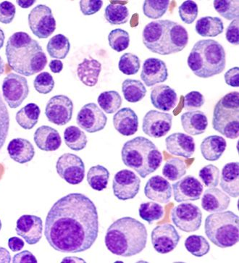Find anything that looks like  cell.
I'll list each match as a JSON object with an SVG mask.
<instances>
[{
    "instance_id": "9f6ffc18",
    "label": "cell",
    "mask_w": 239,
    "mask_h": 263,
    "mask_svg": "<svg viewBox=\"0 0 239 263\" xmlns=\"http://www.w3.org/2000/svg\"><path fill=\"white\" fill-rule=\"evenodd\" d=\"M225 81L226 84L232 87H238L239 86V68L234 67L226 72L224 76Z\"/></svg>"
},
{
    "instance_id": "1f68e13d",
    "label": "cell",
    "mask_w": 239,
    "mask_h": 263,
    "mask_svg": "<svg viewBox=\"0 0 239 263\" xmlns=\"http://www.w3.org/2000/svg\"><path fill=\"white\" fill-rule=\"evenodd\" d=\"M195 31L201 36L215 37L223 32L224 25L218 17H203L196 22Z\"/></svg>"
},
{
    "instance_id": "03108f58",
    "label": "cell",
    "mask_w": 239,
    "mask_h": 263,
    "mask_svg": "<svg viewBox=\"0 0 239 263\" xmlns=\"http://www.w3.org/2000/svg\"><path fill=\"white\" fill-rule=\"evenodd\" d=\"M1 229H2V222H1V220H0V231H1Z\"/></svg>"
},
{
    "instance_id": "2e32d148",
    "label": "cell",
    "mask_w": 239,
    "mask_h": 263,
    "mask_svg": "<svg viewBox=\"0 0 239 263\" xmlns=\"http://www.w3.org/2000/svg\"><path fill=\"white\" fill-rule=\"evenodd\" d=\"M151 239L156 251L160 254H168L178 246L180 236L174 226L166 223L157 226L153 229Z\"/></svg>"
},
{
    "instance_id": "7402d4cb",
    "label": "cell",
    "mask_w": 239,
    "mask_h": 263,
    "mask_svg": "<svg viewBox=\"0 0 239 263\" xmlns=\"http://www.w3.org/2000/svg\"><path fill=\"white\" fill-rule=\"evenodd\" d=\"M145 196L150 200L167 204L172 197L171 183L160 176H152L144 187Z\"/></svg>"
},
{
    "instance_id": "3957f363",
    "label": "cell",
    "mask_w": 239,
    "mask_h": 263,
    "mask_svg": "<svg viewBox=\"0 0 239 263\" xmlns=\"http://www.w3.org/2000/svg\"><path fill=\"white\" fill-rule=\"evenodd\" d=\"M148 237V230L142 223L135 218L124 217L108 228L104 242L111 253L128 257L144 250Z\"/></svg>"
},
{
    "instance_id": "4dcf8cb0",
    "label": "cell",
    "mask_w": 239,
    "mask_h": 263,
    "mask_svg": "<svg viewBox=\"0 0 239 263\" xmlns=\"http://www.w3.org/2000/svg\"><path fill=\"white\" fill-rule=\"evenodd\" d=\"M101 70L102 64L100 62L93 58H85L84 61L78 65L77 75L84 85L92 87L98 82Z\"/></svg>"
},
{
    "instance_id": "603a6c76",
    "label": "cell",
    "mask_w": 239,
    "mask_h": 263,
    "mask_svg": "<svg viewBox=\"0 0 239 263\" xmlns=\"http://www.w3.org/2000/svg\"><path fill=\"white\" fill-rule=\"evenodd\" d=\"M113 125L118 133L125 137L134 135L139 128V118L130 107L120 109L113 116Z\"/></svg>"
},
{
    "instance_id": "4fadbf2b",
    "label": "cell",
    "mask_w": 239,
    "mask_h": 263,
    "mask_svg": "<svg viewBox=\"0 0 239 263\" xmlns=\"http://www.w3.org/2000/svg\"><path fill=\"white\" fill-rule=\"evenodd\" d=\"M73 103L65 95H56L48 102L45 115L50 123L57 126H65L71 121Z\"/></svg>"
},
{
    "instance_id": "8fae6325",
    "label": "cell",
    "mask_w": 239,
    "mask_h": 263,
    "mask_svg": "<svg viewBox=\"0 0 239 263\" xmlns=\"http://www.w3.org/2000/svg\"><path fill=\"white\" fill-rule=\"evenodd\" d=\"M28 19L30 29L39 39H47L56 31V19L47 5H37L30 12Z\"/></svg>"
},
{
    "instance_id": "83f0119b",
    "label": "cell",
    "mask_w": 239,
    "mask_h": 263,
    "mask_svg": "<svg viewBox=\"0 0 239 263\" xmlns=\"http://www.w3.org/2000/svg\"><path fill=\"white\" fill-rule=\"evenodd\" d=\"M181 124L184 132L191 136H198L205 133L208 121L203 111H189L181 116Z\"/></svg>"
},
{
    "instance_id": "f1b7e54d",
    "label": "cell",
    "mask_w": 239,
    "mask_h": 263,
    "mask_svg": "<svg viewBox=\"0 0 239 263\" xmlns=\"http://www.w3.org/2000/svg\"><path fill=\"white\" fill-rule=\"evenodd\" d=\"M8 152L10 158L20 164L31 161L35 155L33 144L23 138H17L10 141Z\"/></svg>"
},
{
    "instance_id": "681fc988",
    "label": "cell",
    "mask_w": 239,
    "mask_h": 263,
    "mask_svg": "<svg viewBox=\"0 0 239 263\" xmlns=\"http://www.w3.org/2000/svg\"><path fill=\"white\" fill-rule=\"evenodd\" d=\"M10 128V115L0 93V150L4 146Z\"/></svg>"
},
{
    "instance_id": "9c48e42d",
    "label": "cell",
    "mask_w": 239,
    "mask_h": 263,
    "mask_svg": "<svg viewBox=\"0 0 239 263\" xmlns=\"http://www.w3.org/2000/svg\"><path fill=\"white\" fill-rule=\"evenodd\" d=\"M171 219L173 224L184 232L199 230L203 222V213L199 206L192 203H182L173 208Z\"/></svg>"
},
{
    "instance_id": "cb8c5ba5",
    "label": "cell",
    "mask_w": 239,
    "mask_h": 263,
    "mask_svg": "<svg viewBox=\"0 0 239 263\" xmlns=\"http://www.w3.org/2000/svg\"><path fill=\"white\" fill-rule=\"evenodd\" d=\"M152 105L155 108L168 112L175 108L178 102V96L174 89L168 85L155 86L150 95Z\"/></svg>"
},
{
    "instance_id": "52a82bcc",
    "label": "cell",
    "mask_w": 239,
    "mask_h": 263,
    "mask_svg": "<svg viewBox=\"0 0 239 263\" xmlns=\"http://www.w3.org/2000/svg\"><path fill=\"white\" fill-rule=\"evenodd\" d=\"M205 234L219 248H228L239 241V218L232 211L218 212L205 219Z\"/></svg>"
},
{
    "instance_id": "ac0fdd59",
    "label": "cell",
    "mask_w": 239,
    "mask_h": 263,
    "mask_svg": "<svg viewBox=\"0 0 239 263\" xmlns=\"http://www.w3.org/2000/svg\"><path fill=\"white\" fill-rule=\"evenodd\" d=\"M43 222L36 215H24L17 220V234L30 245H36L42 237Z\"/></svg>"
},
{
    "instance_id": "836d02e7",
    "label": "cell",
    "mask_w": 239,
    "mask_h": 263,
    "mask_svg": "<svg viewBox=\"0 0 239 263\" xmlns=\"http://www.w3.org/2000/svg\"><path fill=\"white\" fill-rule=\"evenodd\" d=\"M122 91L125 100L131 103L141 101L146 95L144 84L135 79H125L122 84Z\"/></svg>"
},
{
    "instance_id": "277c9868",
    "label": "cell",
    "mask_w": 239,
    "mask_h": 263,
    "mask_svg": "<svg viewBox=\"0 0 239 263\" xmlns=\"http://www.w3.org/2000/svg\"><path fill=\"white\" fill-rule=\"evenodd\" d=\"M142 41L152 52L168 55L181 52L187 47L189 33L183 26L174 21H155L145 26Z\"/></svg>"
},
{
    "instance_id": "f5cc1de1",
    "label": "cell",
    "mask_w": 239,
    "mask_h": 263,
    "mask_svg": "<svg viewBox=\"0 0 239 263\" xmlns=\"http://www.w3.org/2000/svg\"><path fill=\"white\" fill-rule=\"evenodd\" d=\"M15 5L9 1L0 3V23L3 24H10L15 16Z\"/></svg>"
},
{
    "instance_id": "e575fe53",
    "label": "cell",
    "mask_w": 239,
    "mask_h": 263,
    "mask_svg": "<svg viewBox=\"0 0 239 263\" xmlns=\"http://www.w3.org/2000/svg\"><path fill=\"white\" fill-rule=\"evenodd\" d=\"M47 49L51 58L58 60L65 59L70 52V41L63 34H57L49 40Z\"/></svg>"
},
{
    "instance_id": "ab89813d",
    "label": "cell",
    "mask_w": 239,
    "mask_h": 263,
    "mask_svg": "<svg viewBox=\"0 0 239 263\" xmlns=\"http://www.w3.org/2000/svg\"><path fill=\"white\" fill-rule=\"evenodd\" d=\"M97 102L106 114H113L120 108L123 100L118 91H107L100 93Z\"/></svg>"
},
{
    "instance_id": "6125c7cd",
    "label": "cell",
    "mask_w": 239,
    "mask_h": 263,
    "mask_svg": "<svg viewBox=\"0 0 239 263\" xmlns=\"http://www.w3.org/2000/svg\"><path fill=\"white\" fill-rule=\"evenodd\" d=\"M35 3H36V1H34V0H33V1H25V0L23 1V0H17V1H16V3H17V4L22 8H30V7H31Z\"/></svg>"
},
{
    "instance_id": "94428289",
    "label": "cell",
    "mask_w": 239,
    "mask_h": 263,
    "mask_svg": "<svg viewBox=\"0 0 239 263\" xmlns=\"http://www.w3.org/2000/svg\"><path fill=\"white\" fill-rule=\"evenodd\" d=\"M11 262V256L8 250L4 247H0V263Z\"/></svg>"
},
{
    "instance_id": "f546056e",
    "label": "cell",
    "mask_w": 239,
    "mask_h": 263,
    "mask_svg": "<svg viewBox=\"0 0 239 263\" xmlns=\"http://www.w3.org/2000/svg\"><path fill=\"white\" fill-rule=\"evenodd\" d=\"M227 147L226 139L217 135L205 138L201 142L200 149L201 155L208 161H217L221 158Z\"/></svg>"
},
{
    "instance_id": "6da1fadb",
    "label": "cell",
    "mask_w": 239,
    "mask_h": 263,
    "mask_svg": "<svg viewBox=\"0 0 239 263\" xmlns=\"http://www.w3.org/2000/svg\"><path fill=\"white\" fill-rule=\"evenodd\" d=\"M99 235V215L95 203L81 193L57 201L48 213L44 236L56 251L79 253L89 250Z\"/></svg>"
},
{
    "instance_id": "11a10c76",
    "label": "cell",
    "mask_w": 239,
    "mask_h": 263,
    "mask_svg": "<svg viewBox=\"0 0 239 263\" xmlns=\"http://www.w3.org/2000/svg\"><path fill=\"white\" fill-rule=\"evenodd\" d=\"M226 40L233 45H239V21L238 18L233 20L227 28L226 33Z\"/></svg>"
},
{
    "instance_id": "d4e9b609",
    "label": "cell",
    "mask_w": 239,
    "mask_h": 263,
    "mask_svg": "<svg viewBox=\"0 0 239 263\" xmlns=\"http://www.w3.org/2000/svg\"><path fill=\"white\" fill-rule=\"evenodd\" d=\"M231 198L227 194L214 187L205 190L201 199V206L209 213L226 211L229 206Z\"/></svg>"
},
{
    "instance_id": "7a4b0ae2",
    "label": "cell",
    "mask_w": 239,
    "mask_h": 263,
    "mask_svg": "<svg viewBox=\"0 0 239 263\" xmlns=\"http://www.w3.org/2000/svg\"><path fill=\"white\" fill-rule=\"evenodd\" d=\"M5 54L12 70L24 77L40 73L47 63V56L40 43L23 31L10 36Z\"/></svg>"
},
{
    "instance_id": "44dd1931",
    "label": "cell",
    "mask_w": 239,
    "mask_h": 263,
    "mask_svg": "<svg viewBox=\"0 0 239 263\" xmlns=\"http://www.w3.org/2000/svg\"><path fill=\"white\" fill-rule=\"evenodd\" d=\"M166 149L171 155L186 159L191 158L195 152V142L191 136L175 133L166 139Z\"/></svg>"
},
{
    "instance_id": "680465c9",
    "label": "cell",
    "mask_w": 239,
    "mask_h": 263,
    "mask_svg": "<svg viewBox=\"0 0 239 263\" xmlns=\"http://www.w3.org/2000/svg\"><path fill=\"white\" fill-rule=\"evenodd\" d=\"M24 240L20 239L19 237H16V236L10 238L8 240V247L12 250V252L21 251L24 248Z\"/></svg>"
},
{
    "instance_id": "7bdbcfd3",
    "label": "cell",
    "mask_w": 239,
    "mask_h": 263,
    "mask_svg": "<svg viewBox=\"0 0 239 263\" xmlns=\"http://www.w3.org/2000/svg\"><path fill=\"white\" fill-rule=\"evenodd\" d=\"M170 1L168 0H146L143 2V12L148 18H160L167 12Z\"/></svg>"
},
{
    "instance_id": "816d5d0a",
    "label": "cell",
    "mask_w": 239,
    "mask_h": 263,
    "mask_svg": "<svg viewBox=\"0 0 239 263\" xmlns=\"http://www.w3.org/2000/svg\"><path fill=\"white\" fill-rule=\"evenodd\" d=\"M205 102V97L197 91L188 93L184 98V109L194 111L203 107Z\"/></svg>"
},
{
    "instance_id": "91938a15",
    "label": "cell",
    "mask_w": 239,
    "mask_h": 263,
    "mask_svg": "<svg viewBox=\"0 0 239 263\" xmlns=\"http://www.w3.org/2000/svg\"><path fill=\"white\" fill-rule=\"evenodd\" d=\"M51 71L54 73H59L63 70V63L60 60H52L49 64Z\"/></svg>"
},
{
    "instance_id": "d6986e66",
    "label": "cell",
    "mask_w": 239,
    "mask_h": 263,
    "mask_svg": "<svg viewBox=\"0 0 239 263\" xmlns=\"http://www.w3.org/2000/svg\"><path fill=\"white\" fill-rule=\"evenodd\" d=\"M175 202L180 203L199 200L204 187L201 182L192 176H187L173 184Z\"/></svg>"
},
{
    "instance_id": "ee69618b",
    "label": "cell",
    "mask_w": 239,
    "mask_h": 263,
    "mask_svg": "<svg viewBox=\"0 0 239 263\" xmlns=\"http://www.w3.org/2000/svg\"><path fill=\"white\" fill-rule=\"evenodd\" d=\"M238 0H215L213 2L214 8L218 12L220 16L224 17L226 20L232 21L238 18Z\"/></svg>"
},
{
    "instance_id": "8992f818",
    "label": "cell",
    "mask_w": 239,
    "mask_h": 263,
    "mask_svg": "<svg viewBox=\"0 0 239 263\" xmlns=\"http://www.w3.org/2000/svg\"><path fill=\"white\" fill-rule=\"evenodd\" d=\"M187 63L194 75L208 79L220 74L225 70L226 52L217 41L200 40L191 49Z\"/></svg>"
},
{
    "instance_id": "8d00e7d4",
    "label": "cell",
    "mask_w": 239,
    "mask_h": 263,
    "mask_svg": "<svg viewBox=\"0 0 239 263\" xmlns=\"http://www.w3.org/2000/svg\"><path fill=\"white\" fill-rule=\"evenodd\" d=\"M64 139L66 145L76 152L84 149L88 142L86 134L75 126H69L65 130Z\"/></svg>"
},
{
    "instance_id": "7dc6e473",
    "label": "cell",
    "mask_w": 239,
    "mask_h": 263,
    "mask_svg": "<svg viewBox=\"0 0 239 263\" xmlns=\"http://www.w3.org/2000/svg\"><path fill=\"white\" fill-rule=\"evenodd\" d=\"M199 176L205 186L214 188L219 185L220 172L218 167L212 164L203 167L199 171Z\"/></svg>"
},
{
    "instance_id": "4316f807",
    "label": "cell",
    "mask_w": 239,
    "mask_h": 263,
    "mask_svg": "<svg viewBox=\"0 0 239 263\" xmlns=\"http://www.w3.org/2000/svg\"><path fill=\"white\" fill-rule=\"evenodd\" d=\"M239 163L229 162L223 167L220 187L228 196L238 198L239 196Z\"/></svg>"
},
{
    "instance_id": "5b68a950",
    "label": "cell",
    "mask_w": 239,
    "mask_h": 263,
    "mask_svg": "<svg viewBox=\"0 0 239 263\" xmlns=\"http://www.w3.org/2000/svg\"><path fill=\"white\" fill-rule=\"evenodd\" d=\"M122 160L127 167L134 169L142 178L153 174L162 162V155L150 139L137 137L124 144Z\"/></svg>"
},
{
    "instance_id": "ffe728a7",
    "label": "cell",
    "mask_w": 239,
    "mask_h": 263,
    "mask_svg": "<svg viewBox=\"0 0 239 263\" xmlns=\"http://www.w3.org/2000/svg\"><path fill=\"white\" fill-rule=\"evenodd\" d=\"M168 78L167 66L162 60L151 58L143 62L141 79L148 87L163 83Z\"/></svg>"
},
{
    "instance_id": "f35d334b",
    "label": "cell",
    "mask_w": 239,
    "mask_h": 263,
    "mask_svg": "<svg viewBox=\"0 0 239 263\" xmlns=\"http://www.w3.org/2000/svg\"><path fill=\"white\" fill-rule=\"evenodd\" d=\"M187 167L183 160L173 158L168 160L162 169V174L171 181H177L187 174Z\"/></svg>"
},
{
    "instance_id": "e7e4bbea",
    "label": "cell",
    "mask_w": 239,
    "mask_h": 263,
    "mask_svg": "<svg viewBox=\"0 0 239 263\" xmlns=\"http://www.w3.org/2000/svg\"><path fill=\"white\" fill-rule=\"evenodd\" d=\"M5 71V63L3 61V58L0 56V76L3 74Z\"/></svg>"
},
{
    "instance_id": "d6a6232c",
    "label": "cell",
    "mask_w": 239,
    "mask_h": 263,
    "mask_svg": "<svg viewBox=\"0 0 239 263\" xmlns=\"http://www.w3.org/2000/svg\"><path fill=\"white\" fill-rule=\"evenodd\" d=\"M40 114L38 105L35 103H28L16 114L15 120L21 128L31 130L38 123Z\"/></svg>"
},
{
    "instance_id": "be15d7a7",
    "label": "cell",
    "mask_w": 239,
    "mask_h": 263,
    "mask_svg": "<svg viewBox=\"0 0 239 263\" xmlns=\"http://www.w3.org/2000/svg\"><path fill=\"white\" fill-rule=\"evenodd\" d=\"M5 40V33L3 32V30L0 29V49L3 48V45H4Z\"/></svg>"
},
{
    "instance_id": "484cf974",
    "label": "cell",
    "mask_w": 239,
    "mask_h": 263,
    "mask_svg": "<svg viewBox=\"0 0 239 263\" xmlns=\"http://www.w3.org/2000/svg\"><path fill=\"white\" fill-rule=\"evenodd\" d=\"M33 139L39 149L45 152L56 151L62 144L61 137L58 130L48 126L37 128Z\"/></svg>"
},
{
    "instance_id": "e0dca14e",
    "label": "cell",
    "mask_w": 239,
    "mask_h": 263,
    "mask_svg": "<svg viewBox=\"0 0 239 263\" xmlns=\"http://www.w3.org/2000/svg\"><path fill=\"white\" fill-rule=\"evenodd\" d=\"M173 116L157 110H150L143 118L142 130L149 137L157 139L164 137L171 129Z\"/></svg>"
},
{
    "instance_id": "ba28073f",
    "label": "cell",
    "mask_w": 239,
    "mask_h": 263,
    "mask_svg": "<svg viewBox=\"0 0 239 263\" xmlns=\"http://www.w3.org/2000/svg\"><path fill=\"white\" fill-rule=\"evenodd\" d=\"M239 93L233 91L223 97L216 104L212 127L228 139L239 137Z\"/></svg>"
},
{
    "instance_id": "30bf717a",
    "label": "cell",
    "mask_w": 239,
    "mask_h": 263,
    "mask_svg": "<svg viewBox=\"0 0 239 263\" xmlns=\"http://www.w3.org/2000/svg\"><path fill=\"white\" fill-rule=\"evenodd\" d=\"M2 89L5 102L12 109L20 107L29 93L27 79L13 73L5 78Z\"/></svg>"
},
{
    "instance_id": "f907efd6",
    "label": "cell",
    "mask_w": 239,
    "mask_h": 263,
    "mask_svg": "<svg viewBox=\"0 0 239 263\" xmlns=\"http://www.w3.org/2000/svg\"><path fill=\"white\" fill-rule=\"evenodd\" d=\"M33 86L37 92L42 95H47L54 89V79L48 72H42L35 78L33 81Z\"/></svg>"
},
{
    "instance_id": "7c38bea8",
    "label": "cell",
    "mask_w": 239,
    "mask_h": 263,
    "mask_svg": "<svg viewBox=\"0 0 239 263\" xmlns=\"http://www.w3.org/2000/svg\"><path fill=\"white\" fill-rule=\"evenodd\" d=\"M56 170L60 178L71 185L82 182L85 176V165L82 159L72 153L60 156L56 164Z\"/></svg>"
},
{
    "instance_id": "db71d44e",
    "label": "cell",
    "mask_w": 239,
    "mask_h": 263,
    "mask_svg": "<svg viewBox=\"0 0 239 263\" xmlns=\"http://www.w3.org/2000/svg\"><path fill=\"white\" fill-rule=\"evenodd\" d=\"M80 9L84 15H91L100 11L103 5L102 0H81Z\"/></svg>"
},
{
    "instance_id": "60d3db41",
    "label": "cell",
    "mask_w": 239,
    "mask_h": 263,
    "mask_svg": "<svg viewBox=\"0 0 239 263\" xmlns=\"http://www.w3.org/2000/svg\"><path fill=\"white\" fill-rule=\"evenodd\" d=\"M184 245L188 252L197 257L206 255L210 250V245L207 240L199 235L189 236L186 239Z\"/></svg>"
},
{
    "instance_id": "c3c4849f",
    "label": "cell",
    "mask_w": 239,
    "mask_h": 263,
    "mask_svg": "<svg viewBox=\"0 0 239 263\" xmlns=\"http://www.w3.org/2000/svg\"><path fill=\"white\" fill-rule=\"evenodd\" d=\"M199 10L195 2L188 0L183 2L178 8L180 19L186 24H192L198 16Z\"/></svg>"
},
{
    "instance_id": "5bb4252c",
    "label": "cell",
    "mask_w": 239,
    "mask_h": 263,
    "mask_svg": "<svg viewBox=\"0 0 239 263\" xmlns=\"http://www.w3.org/2000/svg\"><path fill=\"white\" fill-rule=\"evenodd\" d=\"M141 179L132 171L124 169L115 175L113 181L114 195L120 200L134 199L140 190Z\"/></svg>"
},
{
    "instance_id": "bcb514c9",
    "label": "cell",
    "mask_w": 239,
    "mask_h": 263,
    "mask_svg": "<svg viewBox=\"0 0 239 263\" xmlns=\"http://www.w3.org/2000/svg\"><path fill=\"white\" fill-rule=\"evenodd\" d=\"M118 68L125 75H136L141 68V61L136 54L125 53L120 58Z\"/></svg>"
},
{
    "instance_id": "74e56055",
    "label": "cell",
    "mask_w": 239,
    "mask_h": 263,
    "mask_svg": "<svg viewBox=\"0 0 239 263\" xmlns=\"http://www.w3.org/2000/svg\"><path fill=\"white\" fill-rule=\"evenodd\" d=\"M104 17L109 24L123 25L129 19V10L125 5L109 4L104 11Z\"/></svg>"
},
{
    "instance_id": "f6af8a7d",
    "label": "cell",
    "mask_w": 239,
    "mask_h": 263,
    "mask_svg": "<svg viewBox=\"0 0 239 263\" xmlns=\"http://www.w3.org/2000/svg\"><path fill=\"white\" fill-rule=\"evenodd\" d=\"M108 42L113 50L117 52H121L129 47L130 36L125 30L114 29L108 35Z\"/></svg>"
},
{
    "instance_id": "d590c367",
    "label": "cell",
    "mask_w": 239,
    "mask_h": 263,
    "mask_svg": "<svg viewBox=\"0 0 239 263\" xmlns=\"http://www.w3.org/2000/svg\"><path fill=\"white\" fill-rule=\"evenodd\" d=\"M109 178V172L104 166H93L87 174V182L94 190L101 191L107 188Z\"/></svg>"
},
{
    "instance_id": "b9f144b4",
    "label": "cell",
    "mask_w": 239,
    "mask_h": 263,
    "mask_svg": "<svg viewBox=\"0 0 239 263\" xmlns=\"http://www.w3.org/2000/svg\"><path fill=\"white\" fill-rule=\"evenodd\" d=\"M139 216L150 225L158 221L164 217V211L162 206L156 202L142 203L139 206Z\"/></svg>"
},
{
    "instance_id": "9a60e30c",
    "label": "cell",
    "mask_w": 239,
    "mask_h": 263,
    "mask_svg": "<svg viewBox=\"0 0 239 263\" xmlns=\"http://www.w3.org/2000/svg\"><path fill=\"white\" fill-rule=\"evenodd\" d=\"M76 122L79 127L88 133H96L103 130L107 117L95 103L85 105L78 114Z\"/></svg>"
},
{
    "instance_id": "6f0895ef",
    "label": "cell",
    "mask_w": 239,
    "mask_h": 263,
    "mask_svg": "<svg viewBox=\"0 0 239 263\" xmlns=\"http://www.w3.org/2000/svg\"><path fill=\"white\" fill-rule=\"evenodd\" d=\"M13 263H36V257L28 250L16 254L12 258Z\"/></svg>"
}]
</instances>
